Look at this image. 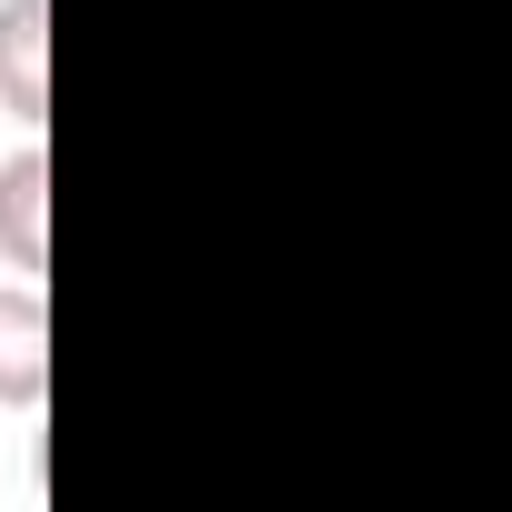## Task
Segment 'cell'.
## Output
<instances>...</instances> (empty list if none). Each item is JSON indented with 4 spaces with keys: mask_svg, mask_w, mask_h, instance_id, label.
<instances>
[{
    "mask_svg": "<svg viewBox=\"0 0 512 512\" xmlns=\"http://www.w3.org/2000/svg\"><path fill=\"white\" fill-rule=\"evenodd\" d=\"M0 121H51V0H0Z\"/></svg>",
    "mask_w": 512,
    "mask_h": 512,
    "instance_id": "cell-2",
    "label": "cell"
},
{
    "mask_svg": "<svg viewBox=\"0 0 512 512\" xmlns=\"http://www.w3.org/2000/svg\"><path fill=\"white\" fill-rule=\"evenodd\" d=\"M51 402V302L41 282H0V412Z\"/></svg>",
    "mask_w": 512,
    "mask_h": 512,
    "instance_id": "cell-3",
    "label": "cell"
},
{
    "mask_svg": "<svg viewBox=\"0 0 512 512\" xmlns=\"http://www.w3.org/2000/svg\"><path fill=\"white\" fill-rule=\"evenodd\" d=\"M0 262L21 282H41V262H51V151H41V131L21 151H0Z\"/></svg>",
    "mask_w": 512,
    "mask_h": 512,
    "instance_id": "cell-1",
    "label": "cell"
}]
</instances>
